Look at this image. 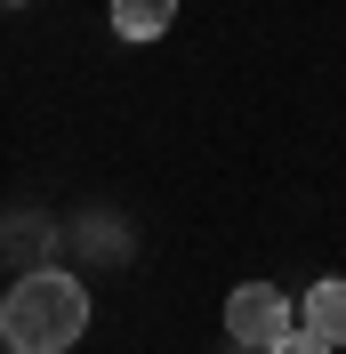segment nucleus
<instances>
[{
  "mask_svg": "<svg viewBox=\"0 0 346 354\" xmlns=\"http://www.w3.org/2000/svg\"><path fill=\"white\" fill-rule=\"evenodd\" d=\"M81 330H89V290L57 266H33L0 298V338L17 354H65V346H81Z\"/></svg>",
  "mask_w": 346,
  "mask_h": 354,
  "instance_id": "f257e3e1",
  "label": "nucleus"
},
{
  "mask_svg": "<svg viewBox=\"0 0 346 354\" xmlns=\"http://www.w3.org/2000/svg\"><path fill=\"white\" fill-rule=\"evenodd\" d=\"M290 330H298V306H290L274 282H242L234 298H226V338H234V346H266L274 354Z\"/></svg>",
  "mask_w": 346,
  "mask_h": 354,
  "instance_id": "f03ea898",
  "label": "nucleus"
},
{
  "mask_svg": "<svg viewBox=\"0 0 346 354\" xmlns=\"http://www.w3.org/2000/svg\"><path fill=\"white\" fill-rule=\"evenodd\" d=\"M298 322L322 338V346H346V282H338V274H330V282H314V290L298 298Z\"/></svg>",
  "mask_w": 346,
  "mask_h": 354,
  "instance_id": "7ed1b4c3",
  "label": "nucleus"
},
{
  "mask_svg": "<svg viewBox=\"0 0 346 354\" xmlns=\"http://www.w3.org/2000/svg\"><path fill=\"white\" fill-rule=\"evenodd\" d=\"M177 24V0H113V32L121 41H161Z\"/></svg>",
  "mask_w": 346,
  "mask_h": 354,
  "instance_id": "20e7f679",
  "label": "nucleus"
},
{
  "mask_svg": "<svg viewBox=\"0 0 346 354\" xmlns=\"http://www.w3.org/2000/svg\"><path fill=\"white\" fill-rule=\"evenodd\" d=\"M274 354H330V346H322V338H314V330H290V338H282Z\"/></svg>",
  "mask_w": 346,
  "mask_h": 354,
  "instance_id": "39448f33",
  "label": "nucleus"
}]
</instances>
